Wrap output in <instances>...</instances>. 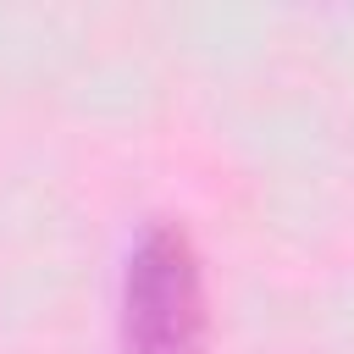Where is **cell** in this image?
<instances>
[{
    "label": "cell",
    "instance_id": "6da1fadb",
    "mask_svg": "<svg viewBox=\"0 0 354 354\" xmlns=\"http://www.w3.org/2000/svg\"><path fill=\"white\" fill-rule=\"evenodd\" d=\"M199 266L183 232L155 227L127 260L122 282V337L127 354H199Z\"/></svg>",
    "mask_w": 354,
    "mask_h": 354
}]
</instances>
